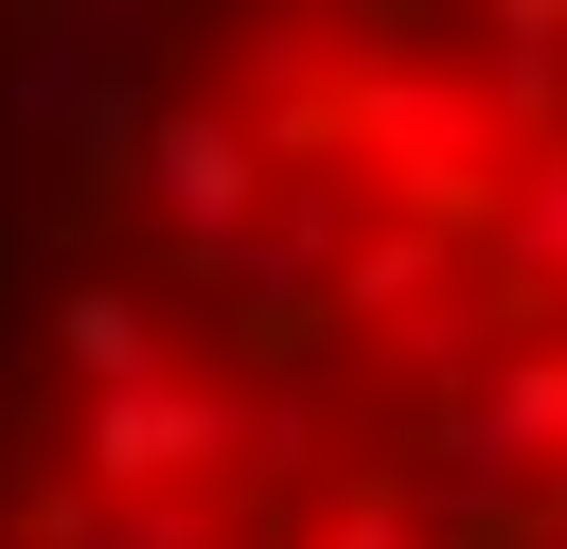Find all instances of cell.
I'll return each instance as SVG.
<instances>
[{
	"instance_id": "obj_1",
	"label": "cell",
	"mask_w": 567,
	"mask_h": 549,
	"mask_svg": "<svg viewBox=\"0 0 567 549\" xmlns=\"http://www.w3.org/2000/svg\"><path fill=\"white\" fill-rule=\"evenodd\" d=\"M0 549H567V0H195L0 266Z\"/></svg>"
}]
</instances>
